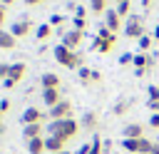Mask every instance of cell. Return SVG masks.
<instances>
[{"label": "cell", "instance_id": "obj_1", "mask_svg": "<svg viewBox=\"0 0 159 154\" xmlns=\"http://www.w3.org/2000/svg\"><path fill=\"white\" fill-rule=\"evenodd\" d=\"M80 122L77 119H52L50 124H47V134H52V137H60V139H65V142H70V139H75L77 134H80Z\"/></svg>", "mask_w": 159, "mask_h": 154}, {"label": "cell", "instance_id": "obj_2", "mask_svg": "<svg viewBox=\"0 0 159 154\" xmlns=\"http://www.w3.org/2000/svg\"><path fill=\"white\" fill-rule=\"evenodd\" d=\"M52 55H55V60H57L62 67H70V70L82 67V55H80L77 50H70V47H65V45H57V47L52 50Z\"/></svg>", "mask_w": 159, "mask_h": 154}, {"label": "cell", "instance_id": "obj_3", "mask_svg": "<svg viewBox=\"0 0 159 154\" xmlns=\"http://www.w3.org/2000/svg\"><path fill=\"white\" fill-rule=\"evenodd\" d=\"M152 147H154V142L147 139V137H142V139H122V149L129 152V154H149Z\"/></svg>", "mask_w": 159, "mask_h": 154}, {"label": "cell", "instance_id": "obj_4", "mask_svg": "<svg viewBox=\"0 0 159 154\" xmlns=\"http://www.w3.org/2000/svg\"><path fill=\"white\" fill-rule=\"evenodd\" d=\"M124 35L132 37V40H139L144 35V20L139 15H129L127 17V25H124Z\"/></svg>", "mask_w": 159, "mask_h": 154}, {"label": "cell", "instance_id": "obj_5", "mask_svg": "<svg viewBox=\"0 0 159 154\" xmlns=\"http://www.w3.org/2000/svg\"><path fill=\"white\" fill-rule=\"evenodd\" d=\"M47 117L50 119H70L72 117V102H67V99L57 102L55 107H50V114Z\"/></svg>", "mask_w": 159, "mask_h": 154}, {"label": "cell", "instance_id": "obj_6", "mask_svg": "<svg viewBox=\"0 0 159 154\" xmlns=\"http://www.w3.org/2000/svg\"><path fill=\"white\" fill-rule=\"evenodd\" d=\"M82 37H84V32H80V30H70V32H65L62 35V45L65 47H70V50H77L80 47V42H82Z\"/></svg>", "mask_w": 159, "mask_h": 154}, {"label": "cell", "instance_id": "obj_7", "mask_svg": "<svg viewBox=\"0 0 159 154\" xmlns=\"http://www.w3.org/2000/svg\"><path fill=\"white\" fill-rule=\"evenodd\" d=\"M42 122H45V114L37 107H27L22 112V124H42Z\"/></svg>", "mask_w": 159, "mask_h": 154}, {"label": "cell", "instance_id": "obj_8", "mask_svg": "<svg viewBox=\"0 0 159 154\" xmlns=\"http://www.w3.org/2000/svg\"><path fill=\"white\" fill-rule=\"evenodd\" d=\"M122 134H124V139H142V137H144V124L129 122V124H124Z\"/></svg>", "mask_w": 159, "mask_h": 154}, {"label": "cell", "instance_id": "obj_9", "mask_svg": "<svg viewBox=\"0 0 159 154\" xmlns=\"http://www.w3.org/2000/svg\"><path fill=\"white\" fill-rule=\"evenodd\" d=\"M104 25L117 35V30L122 27V17L117 15V10H112V7H107V12H104Z\"/></svg>", "mask_w": 159, "mask_h": 154}, {"label": "cell", "instance_id": "obj_10", "mask_svg": "<svg viewBox=\"0 0 159 154\" xmlns=\"http://www.w3.org/2000/svg\"><path fill=\"white\" fill-rule=\"evenodd\" d=\"M65 139H60V137H52V134H47L45 137V149L50 152V154H57V152H65Z\"/></svg>", "mask_w": 159, "mask_h": 154}, {"label": "cell", "instance_id": "obj_11", "mask_svg": "<svg viewBox=\"0 0 159 154\" xmlns=\"http://www.w3.org/2000/svg\"><path fill=\"white\" fill-rule=\"evenodd\" d=\"M97 124H99L97 112H84V114H82V119H80V127H82V129H87V132H94V129H97Z\"/></svg>", "mask_w": 159, "mask_h": 154}, {"label": "cell", "instance_id": "obj_12", "mask_svg": "<svg viewBox=\"0 0 159 154\" xmlns=\"http://www.w3.org/2000/svg\"><path fill=\"white\" fill-rule=\"evenodd\" d=\"M114 45H117V37H112V40H99V37H94V42H92V47H94L97 52H102V55H109V52L114 50Z\"/></svg>", "mask_w": 159, "mask_h": 154}, {"label": "cell", "instance_id": "obj_13", "mask_svg": "<svg viewBox=\"0 0 159 154\" xmlns=\"http://www.w3.org/2000/svg\"><path fill=\"white\" fill-rule=\"evenodd\" d=\"M25 72H27V67H25V62H10V70H7V77H10L12 82H20V79L25 77Z\"/></svg>", "mask_w": 159, "mask_h": 154}, {"label": "cell", "instance_id": "obj_14", "mask_svg": "<svg viewBox=\"0 0 159 154\" xmlns=\"http://www.w3.org/2000/svg\"><path fill=\"white\" fill-rule=\"evenodd\" d=\"M40 84H42V89H60V77L55 72H45L40 77Z\"/></svg>", "mask_w": 159, "mask_h": 154}, {"label": "cell", "instance_id": "obj_15", "mask_svg": "<svg viewBox=\"0 0 159 154\" xmlns=\"http://www.w3.org/2000/svg\"><path fill=\"white\" fill-rule=\"evenodd\" d=\"M15 45H17V37H15L10 30H2V27H0V47H2V50H12Z\"/></svg>", "mask_w": 159, "mask_h": 154}, {"label": "cell", "instance_id": "obj_16", "mask_svg": "<svg viewBox=\"0 0 159 154\" xmlns=\"http://www.w3.org/2000/svg\"><path fill=\"white\" fill-rule=\"evenodd\" d=\"M10 32H12L15 37H25V35L30 32V20H17V22H12V25H10Z\"/></svg>", "mask_w": 159, "mask_h": 154}, {"label": "cell", "instance_id": "obj_17", "mask_svg": "<svg viewBox=\"0 0 159 154\" xmlns=\"http://www.w3.org/2000/svg\"><path fill=\"white\" fill-rule=\"evenodd\" d=\"M22 137H25V142L42 137V124H25L22 127Z\"/></svg>", "mask_w": 159, "mask_h": 154}, {"label": "cell", "instance_id": "obj_18", "mask_svg": "<svg viewBox=\"0 0 159 154\" xmlns=\"http://www.w3.org/2000/svg\"><path fill=\"white\" fill-rule=\"evenodd\" d=\"M42 102H45L47 107H55L57 102H62L60 89H42Z\"/></svg>", "mask_w": 159, "mask_h": 154}, {"label": "cell", "instance_id": "obj_19", "mask_svg": "<svg viewBox=\"0 0 159 154\" xmlns=\"http://www.w3.org/2000/svg\"><path fill=\"white\" fill-rule=\"evenodd\" d=\"M27 152L30 154H45V137H37V139H30L27 142Z\"/></svg>", "mask_w": 159, "mask_h": 154}, {"label": "cell", "instance_id": "obj_20", "mask_svg": "<svg viewBox=\"0 0 159 154\" xmlns=\"http://www.w3.org/2000/svg\"><path fill=\"white\" fill-rule=\"evenodd\" d=\"M107 7H109V0H89V10H92L94 15L107 12Z\"/></svg>", "mask_w": 159, "mask_h": 154}, {"label": "cell", "instance_id": "obj_21", "mask_svg": "<svg viewBox=\"0 0 159 154\" xmlns=\"http://www.w3.org/2000/svg\"><path fill=\"white\" fill-rule=\"evenodd\" d=\"M129 107H132V99H119V102L114 104V109H112V112H114L117 117H124V114L129 112Z\"/></svg>", "mask_w": 159, "mask_h": 154}, {"label": "cell", "instance_id": "obj_22", "mask_svg": "<svg viewBox=\"0 0 159 154\" xmlns=\"http://www.w3.org/2000/svg\"><path fill=\"white\" fill-rule=\"evenodd\" d=\"M35 35H37V40H47V37L52 35V25H50V22H42V25H37Z\"/></svg>", "mask_w": 159, "mask_h": 154}, {"label": "cell", "instance_id": "obj_23", "mask_svg": "<svg viewBox=\"0 0 159 154\" xmlns=\"http://www.w3.org/2000/svg\"><path fill=\"white\" fill-rule=\"evenodd\" d=\"M152 42H154V37H152V35H142V37H139V50H142V52L152 50Z\"/></svg>", "mask_w": 159, "mask_h": 154}, {"label": "cell", "instance_id": "obj_24", "mask_svg": "<svg viewBox=\"0 0 159 154\" xmlns=\"http://www.w3.org/2000/svg\"><path fill=\"white\" fill-rule=\"evenodd\" d=\"M114 10H117V15H119L122 20H124V17H129V0H122Z\"/></svg>", "mask_w": 159, "mask_h": 154}, {"label": "cell", "instance_id": "obj_25", "mask_svg": "<svg viewBox=\"0 0 159 154\" xmlns=\"http://www.w3.org/2000/svg\"><path fill=\"white\" fill-rule=\"evenodd\" d=\"M97 37H99V40H112V37H117V35H114V32H112L107 25H102V27L97 30Z\"/></svg>", "mask_w": 159, "mask_h": 154}, {"label": "cell", "instance_id": "obj_26", "mask_svg": "<svg viewBox=\"0 0 159 154\" xmlns=\"http://www.w3.org/2000/svg\"><path fill=\"white\" fill-rule=\"evenodd\" d=\"M80 79H82L84 84H89V82H92V70L82 65V67H80Z\"/></svg>", "mask_w": 159, "mask_h": 154}, {"label": "cell", "instance_id": "obj_27", "mask_svg": "<svg viewBox=\"0 0 159 154\" xmlns=\"http://www.w3.org/2000/svg\"><path fill=\"white\" fill-rule=\"evenodd\" d=\"M72 25H75V30H80V32H84V30H87V20H84V17H75V20H72Z\"/></svg>", "mask_w": 159, "mask_h": 154}, {"label": "cell", "instance_id": "obj_28", "mask_svg": "<svg viewBox=\"0 0 159 154\" xmlns=\"http://www.w3.org/2000/svg\"><path fill=\"white\" fill-rule=\"evenodd\" d=\"M62 22H65V15H52V17H50V25H52V27H60Z\"/></svg>", "mask_w": 159, "mask_h": 154}, {"label": "cell", "instance_id": "obj_29", "mask_svg": "<svg viewBox=\"0 0 159 154\" xmlns=\"http://www.w3.org/2000/svg\"><path fill=\"white\" fill-rule=\"evenodd\" d=\"M132 62H134V55H129V52H124V55L119 57V65H124V67H127V65H132Z\"/></svg>", "mask_w": 159, "mask_h": 154}, {"label": "cell", "instance_id": "obj_30", "mask_svg": "<svg viewBox=\"0 0 159 154\" xmlns=\"http://www.w3.org/2000/svg\"><path fill=\"white\" fill-rule=\"evenodd\" d=\"M147 107H149V112H152V114H159V99H149V102H147Z\"/></svg>", "mask_w": 159, "mask_h": 154}, {"label": "cell", "instance_id": "obj_31", "mask_svg": "<svg viewBox=\"0 0 159 154\" xmlns=\"http://www.w3.org/2000/svg\"><path fill=\"white\" fill-rule=\"evenodd\" d=\"M147 94H149V99H159V87H157V84H152V87L147 89Z\"/></svg>", "mask_w": 159, "mask_h": 154}, {"label": "cell", "instance_id": "obj_32", "mask_svg": "<svg viewBox=\"0 0 159 154\" xmlns=\"http://www.w3.org/2000/svg\"><path fill=\"white\" fill-rule=\"evenodd\" d=\"M7 70H10V65L7 62H0V82L7 79Z\"/></svg>", "mask_w": 159, "mask_h": 154}, {"label": "cell", "instance_id": "obj_33", "mask_svg": "<svg viewBox=\"0 0 159 154\" xmlns=\"http://www.w3.org/2000/svg\"><path fill=\"white\" fill-rule=\"evenodd\" d=\"M149 127L152 129H159V114H152L149 117Z\"/></svg>", "mask_w": 159, "mask_h": 154}, {"label": "cell", "instance_id": "obj_34", "mask_svg": "<svg viewBox=\"0 0 159 154\" xmlns=\"http://www.w3.org/2000/svg\"><path fill=\"white\" fill-rule=\"evenodd\" d=\"M15 84H17V82H12V79H10V77H7V79H2V87H5V89H12V87H15Z\"/></svg>", "mask_w": 159, "mask_h": 154}, {"label": "cell", "instance_id": "obj_35", "mask_svg": "<svg viewBox=\"0 0 159 154\" xmlns=\"http://www.w3.org/2000/svg\"><path fill=\"white\" fill-rule=\"evenodd\" d=\"M0 109H2V114L10 109V99H0Z\"/></svg>", "mask_w": 159, "mask_h": 154}, {"label": "cell", "instance_id": "obj_36", "mask_svg": "<svg viewBox=\"0 0 159 154\" xmlns=\"http://www.w3.org/2000/svg\"><path fill=\"white\" fill-rule=\"evenodd\" d=\"M92 82H102V72H97V70H92Z\"/></svg>", "mask_w": 159, "mask_h": 154}, {"label": "cell", "instance_id": "obj_37", "mask_svg": "<svg viewBox=\"0 0 159 154\" xmlns=\"http://www.w3.org/2000/svg\"><path fill=\"white\" fill-rule=\"evenodd\" d=\"M142 7H144V10H152V7H154V0H142Z\"/></svg>", "mask_w": 159, "mask_h": 154}, {"label": "cell", "instance_id": "obj_38", "mask_svg": "<svg viewBox=\"0 0 159 154\" xmlns=\"http://www.w3.org/2000/svg\"><path fill=\"white\" fill-rule=\"evenodd\" d=\"M84 15H87L84 7H77V10H75V17H84Z\"/></svg>", "mask_w": 159, "mask_h": 154}, {"label": "cell", "instance_id": "obj_39", "mask_svg": "<svg viewBox=\"0 0 159 154\" xmlns=\"http://www.w3.org/2000/svg\"><path fill=\"white\" fill-rule=\"evenodd\" d=\"M2 22H5V5L0 2V27H2Z\"/></svg>", "mask_w": 159, "mask_h": 154}, {"label": "cell", "instance_id": "obj_40", "mask_svg": "<svg viewBox=\"0 0 159 154\" xmlns=\"http://www.w3.org/2000/svg\"><path fill=\"white\" fill-rule=\"evenodd\" d=\"M42 2H45V0H25V5H30V7H32V5H42Z\"/></svg>", "mask_w": 159, "mask_h": 154}, {"label": "cell", "instance_id": "obj_41", "mask_svg": "<svg viewBox=\"0 0 159 154\" xmlns=\"http://www.w3.org/2000/svg\"><path fill=\"white\" fill-rule=\"evenodd\" d=\"M152 37H154V40H157V42H159V25H157V27H154V32H152Z\"/></svg>", "mask_w": 159, "mask_h": 154}, {"label": "cell", "instance_id": "obj_42", "mask_svg": "<svg viewBox=\"0 0 159 154\" xmlns=\"http://www.w3.org/2000/svg\"><path fill=\"white\" fill-rule=\"evenodd\" d=\"M149 154H159V142H154V147H152V152Z\"/></svg>", "mask_w": 159, "mask_h": 154}, {"label": "cell", "instance_id": "obj_43", "mask_svg": "<svg viewBox=\"0 0 159 154\" xmlns=\"http://www.w3.org/2000/svg\"><path fill=\"white\" fill-rule=\"evenodd\" d=\"M12 2H15V0H2V5H5V7H7V5H12Z\"/></svg>", "mask_w": 159, "mask_h": 154}, {"label": "cell", "instance_id": "obj_44", "mask_svg": "<svg viewBox=\"0 0 159 154\" xmlns=\"http://www.w3.org/2000/svg\"><path fill=\"white\" fill-rule=\"evenodd\" d=\"M2 132H5V124H2V122H0V134H2Z\"/></svg>", "mask_w": 159, "mask_h": 154}, {"label": "cell", "instance_id": "obj_45", "mask_svg": "<svg viewBox=\"0 0 159 154\" xmlns=\"http://www.w3.org/2000/svg\"><path fill=\"white\" fill-rule=\"evenodd\" d=\"M57 154H70V152H57Z\"/></svg>", "mask_w": 159, "mask_h": 154}, {"label": "cell", "instance_id": "obj_46", "mask_svg": "<svg viewBox=\"0 0 159 154\" xmlns=\"http://www.w3.org/2000/svg\"><path fill=\"white\" fill-rule=\"evenodd\" d=\"M0 117H2V109H0Z\"/></svg>", "mask_w": 159, "mask_h": 154}, {"label": "cell", "instance_id": "obj_47", "mask_svg": "<svg viewBox=\"0 0 159 154\" xmlns=\"http://www.w3.org/2000/svg\"><path fill=\"white\" fill-rule=\"evenodd\" d=\"M117 2H122V0H117Z\"/></svg>", "mask_w": 159, "mask_h": 154}]
</instances>
